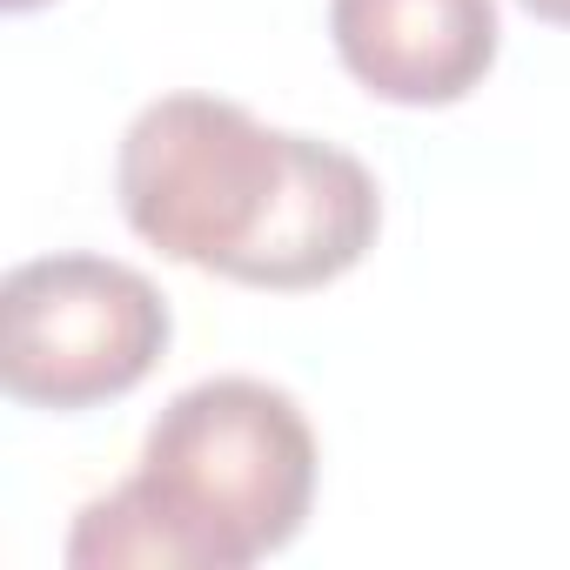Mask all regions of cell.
<instances>
[{"label": "cell", "mask_w": 570, "mask_h": 570, "mask_svg": "<svg viewBox=\"0 0 570 570\" xmlns=\"http://www.w3.org/2000/svg\"><path fill=\"white\" fill-rule=\"evenodd\" d=\"M350 81L396 108H456L497 68V0H330Z\"/></svg>", "instance_id": "obj_4"}, {"label": "cell", "mask_w": 570, "mask_h": 570, "mask_svg": "<svg viewBox=\"0 0 570 570\" xmlns=\"http://www.w3.org/2000/svg\"><path fill=\"white\" fill-rule=\"evenodd\" d=\"M383 228V188L376 175L316 135H296V168H289V195H282L262 248L242 268V289H268V296H303L323 282L350 275Z\"/></svg>", "instance_id": "obj_5"}, {"label": "cell", "mask_w": 570, "mask_h": 570, "mask_svg": "<svg viewBox=\"0 0 570 570\" xmlns=\"http://www.w3.org/2000/svg\"><path fill=\"white\" fill-rule=\"evenodd\" d=\"M517 8L530 21H543V28H570V0H517Z\"/></svg>", "instance_id": "obj_6"}, {"label": "cell", "mask_w": 570, "mask_h": 570, "mask_svg": "<svg viewBox=\"0 0 570 570\" xmlns=\"http://www.w3.org/2000/svg\"><path fill=\"white\" fill-rule=\"evenodd\" d=\"M296 168V135L222 95L148 101L115 148L121 222L181 268L242 282Z\"/></svg>", "instance_id": "obj_2"}, {"label": "cell", "mask_w": 570, "mask_h": 570, "mask_svg": "<svg viewBox=\"0 0 570 570\" xmlns=\"http://www.w3.org/2000/svg\"><path fill=\"white\" fill-rule=\"evenodd\" d=\"M316 430L289 390L208 376L168 396L135 476L81 503L75 570H248L289 550L316 510Z\"/></svg>", "instance_id": "obj_1"}, {"label": "cell", "mask_w": 570, "mask_h": 570, "mask_svg": "<svg viewBox=\"0 0 570 570\" xmlns=\"http://www.w3.org/2000/svg\"><path fill=\"white\" fill-rule=\"evenodd\" d=\"M8 14H35V8H48V0H0Z\"/></svg>", "instance_id": "obj_7"}, {"label": "cell", "mask_w": 570, "mask_h": 570, "mask_svg": "<svg viewBox=\"0 0 570 570\" xmlns=\"http://www.w3.org/2000/svg\"><path fill=\"white\" fill-rule=\"evenodd\" d=\"M175 316L115 255H35L0 282V383L28 410L81 416L155 376Z\"/></svg>", "instance_id": "obj_3"}]
</instances>
